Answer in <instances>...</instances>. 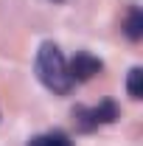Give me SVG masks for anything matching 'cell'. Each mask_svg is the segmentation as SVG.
Instances as JSON below:
<instances>
[{
    "label": "cell",
    "instance_id": "obj_5",
    "mask_svg": "<svg viewBox=\"0 0 143 146\" xmlns=\"http://www.w3.org/2000/svg\"><path fill=\"white\" fill-rule=\"evenodd\" d=\"M28 146H73V141L65 132H48V135H36L28 141Z\"/></svg>",
    "mask_w": 143,
    "mask_h": 146
},
{
    "label": "cell",
    "instance_id": "obj_1",
    "mask_svg": "<svg viewBox=\"0 0 143 146\" xmlns=\"http://www.w3.org/2000/svg\"><path fill=\"white\" fill-rule=\"evenodd\" d=\"M34 70H36L39 82H42L48 90L59 93V96L70 93L73 79H70V73H68V62H65L62 51L56 48L54 42H45V45L36 51V65H34Z\"/></svg>",
    "mask_w": 143,
    "mask_h": 146
},
{
    "label": "cell",
    "instance_id": "obj_7",
    "mask_svg": "<svg viewBox=\"0 0 143 146\" xmlns=\"http://www.w3.org/2000/svg\"><path fill=\"white\" fill-rule=\"evenodd\" d=\"M73 118L79 121V127H81V129H93V127H98V124L93 121V112H90L87 107H76V112H73Z\"/></svg>",
    "mask_w": 143,
    "mask_h": 146
},
{
    "label": "cell",
    "instance_id": "obj_2",
    "mask_svg": "<svg viewBox=\"0 0 143 146\" xmlns=\"http://www.w3.org/2000/svg\"><path fill=\"white\" fill-rule=\"evenodd\" d=\"M101 59L98 56L87 54V51H81V54H76L70 59V65H68V73H70L73 82H90L95 73H101Z\"/></svg>",
    "mask_w": 143,
    "mask_h": 146
},
{
    "label": "cell",
    "instance_id": "obj_4",
    "mask_svg": "<svg viewBox=\"0 0 143 146\" xmlns=\"http://www.w3.org/2000/svg\"><path fill=\"white\" fill-rule=\"evenodd\" d=\"M124 31H126V36H129L132 42H138L143 36V11L140 9H132V11H129V17H126V23H124Z\"/></svg>",
    "mask_w": 143,
    "mask_h": 146
},
{
    "label": "cell",
    "instance_id": "obj_6",
    "mask_svg": "<svg viewBox=\"0 0 143 146\" xmlns=\"http://www.w3.org/2000/svg\"><path fill=\"white\" fill-rule=\"evenodd\" d=\"M126 93H129L132 98H140V96H143V70H140V68H132V70H129Z\"/></svg>",
    "mask_w": 143,
    "mask_h": 146
},
{
    "label": "cell",
    "instance_id": "obj_3",
    "mask_svg": "<svg viewBox=\"0 0 143 146\" xmlns=\"http://www.w3.org/2000/svg\"><path fill=\"white\" fill-rule=\"evenodd\" d=\"M90 112H93V121H95V124H112V121L121 115L115 101H101L98 107H93Z\"/></svg>",
    "mask_w": 143,
    "mask_h": 146
}]
</instances>
